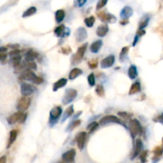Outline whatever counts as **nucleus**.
<instances>
[{
  "mask_svg": "<svg viewBox=\"0 0 163 163\" xmlns=\"http://www.w3.org/2000/svg\"><path fill=\"white\" fill-rule=\"evenodd\" d=\"M18 80L22 81H30L34 84L40 85L44 82L42 78L37 76L31 70H25L19 74Z\"/></svg>",
  "mask_w": 163,
  "mask_h": 163,
  "instance_id": "obj_1",
  "label": "nucleus"
},
{
  "mask_svg": "<svg viewBox=\"0 0 163 163\" xmlns=\"http://www.w3.org/2000/svg\"><path fill=\"white\" fill-rule=\"evenodd\" d=\"M128 129L130 130L131 135L132 138H135L136 136L141 135L142 133V126L141 125L140 122L138 119H133L131 120H130L129 122V126Z\"/></svg>",
  "mask_w": 163,
  "mask_h": 163,
  "instance_id": "obj_2",
  "label": "nucleus"
},
{
  "mask_svg": "<svg viewBox=\"0 0 163 163\" xmlns=\"http://www.w3.org/2000/svg\"><path fill=\"white\" fill-rule=\"evenodd\" d=\"M27 118V114H25L22 111H18V112L10 115L7 118V122L10 125H14L15 123L19 122L20 124H22L25 122Z\"/></svg>",
  "mask_w": 163,
  "mask_h": 163,
  "instance_id": "obj_3",
  "label": "nucleus"
},
{
  "mask_svg": "<svg viewBox=\"0 0 163 163\" xmlns=\"http://www.w3.org/2000/svg\"><path fill=\"white\" fill-rule=\"evenodd\" d=\"M88 44L87 43H85L84 45H82L81 47H80L76 51V53L72 55V65H76V64L81 63V61L84 58V56H85V54L86 52V50H87Z\"/></svg>",
  "mask_w": 163,
  "mask_h": 163,
  "instance_id": "obj_4",
  "label": "nucleus"
},
{
  "mask_svg": "<svg viewBox=\"0 0 163 163\" xmlns=\"http://www.w3.org/2000/svg\"><path fill=\"white\" fill-rule=\"evenodd\" d=\"M62 115V108L60 106L53 107L49 112V125L53 126L58 122V119Z\"/></svg>",
  "mask_w": 163,
  "mask_h": 163,
  "instance_id": "obj_5",
  "label": "nucleus"
},
{
  "mask_svg": "<svg viewBox=\"0 0 163 163\" xmlns=\"http://www.w3.org/2000/svg\"><path fill=\"white\" fill-rule=\"evenodd\" d=\"M110 123H116V124H119V125L123 126L127 129V126L123 123V122L120 119L117 118V117L114 116V115H107V116L103 117L100 121V125L101 126H105Z\"/></svg>",
  "mask_w": 163,
  "mask_h": 163,
  "instance_id": "obj_6",
  "label": "nucleus"
},
{
  "mask_svg": "<svg viewBox=\"0 0 163 163\" xmlns=\"http://www.w3.org/2000/svg\"><path fill=\"white\" fill-rule=\"evenodd\" d=\"M77 96V90L75 89H67L65 92V95L62 97V103L64 105H68L72 102Z\"/></svg>",
  "mask_w": 163,
  "mask_h": 163,
  "instance_id": "obj_7",
  "label": "nucleus"
},
{
  "mask_svg": "<svg viewBox=\"0 0 163 163\" xmlns=\"http://www.w3.org/2000/svg\"><path fill=\"white\" fill-rule=\"evenodd\" d=\"M98 18L104 23H114L116 22V17L110 13H106L105 11H100L97 13Z\"/></svg>",
  "mask_w": 163,
  "mask_h": 163,
  "instance_id": "obj_8",
  "label": "nucleus"
},
{
  "mask_svg": "<svg viewBox=\"0 0 163 163\" xmlns=\"http://www.w3.org/2000/svg\"><path fill=\"white\" fill-rule=\"evenodd\" d=\"M30 104H31V99L30 97H25V96H22V97L18 100L17 104V109L18 111H25L27 110L30 107Z\"/></svg>",
  "mask_w": 163,
  "mask_h": 163,
  "instance_id": "obj_9",
  "label": "nucleus"
},
{
  "mask_svg": "<svg viewBox=\"0 0 163 163\" xmlns=\"http://www.w3.org/2000/svg\"><path fill=\"white\" fill-rule=\"evenodd\" d=\"M37 90V88L35 87H34L33 85L29 84V83H22L21 85V94L22 96H25V97H28V96L31 95L33 94Z\"/></svg>",
  "mask_w": 163,
  "mask_h": 163,
  "instance_id": "obj_10",
  "label": "nucleus"
},
{
  "mask_svg": "<svg viewBox=\"0 0 163 163\" xmlns=\"http://www.w3.org/2000/svg\"><path fill=\"white\" fill-rule=\"evenodd\" d=\"M54 34L58 38H65V37H68L69 35L70 30L68 28L65 27V26L62 24L54 29Z\"/></svg>",
  "mask_w": 163,
  "mask_h": 163,
  "instance_id": "obj_11",
  "label": "nucleus"
},
{
  "mask_svg": "<svg viewBox=\"0 0 163 163\" xmlns=\"http://www.w3.org/2000/svg\"><path fill=\"white\" fill-rule=\"evenodd\" d=\"M142 148H143V143H142V139L137 138L135 141V149H134L133 152L131 155V159L134 160L136 157H138V155L142 152Z\"/></svg>",
  "mask_w": 163,
  "mask_h": 163,
  "instance_id": "obj_12",
  "label": "nucleus"
},
{
  "mask_svg": "<svg viewBox=\"0 0 163 163\" xmlns=\"http://www.w3.org/2000/svg\"><path fill=\"white\" fill-rule=\"evenodd\" d=\"M115 61V55H110L104 58V59L102 60L100 62V66L102 69H107V68H110L114 65Z\"/></svg>",
  "mask_w": 163,
  "mask_h": 163,
  "instance_id": "obj_13",
  "label": "nucleus"
},
{
  "mask_svg": "<svg viewBox=\"0 0 163 163\" xmlns=\"http://www.w3.org/2000/svg\"><path fill=\"white\" fill-rule=\"evenodd\" d=\"M75 157H76V151L74 149H71L69 151L64 153L62 156V158L64 163H69L74 161Z\"/></svg>",
  "mask_w": 163,
  "mask_h": 163,
  "instance_id": "obj_14",
  "label": "nucleus"
},
{
  "mask_svg": "<svg viewBox=\"0 0 163 163\" xmlns=\"http://www.w3.org/2000/svg\"><path fill=\"white\" fill-rule=\"evenodd\" d=\"M75 36H76V42H83L85 40H86V38H88V33L85 28L82 27H80L76 30V33H75Z\"/></svg>",
  "mask_w": 163,
  "mask_h": 163,
  "instance_id": "obj_15",
  "label": "nucleus"
},
{
  "mask_svg": "<svg viewBox=\"0 0 163 163\" xmlns=\"http://www.w3.org/2000/svg\"><path fill=\"white\" fill-rule=\"evenodd\" d=\"M86 137H87V133H86V132L84 131L80 132L76 135V143H77V146H78V149L80 151H82L84 147H85V142H86Z\"/></svg>",
  "mask_w": 163,
  "mask_h": 163,
  "instance_id": "obj_16",
  "label": "nucleus"
},
{
  "mask_svg": "<svg viewBox=\"0 0 163 163\" xmlns=\"http://www.w3.org/2000/svg\"><path fill=\"white\" fill-rule=\"evenodd\" d=\"M39 57V54L37 51H34L33 49H28L27 51H25V60L28 62H34V60L38 58Z\"/></svg>",
  "mask_w": 163,
  "mask_h": 163,
  "instance_id": "obj_17",
  "label": "nucleus"
},
{
  "mask_svg": "<svg viewBox=\"0 0 163 163\" xmlns=\"http://www.w3.org/2000/svg\"><path fill=\"white\" fill-rule=\"evenodd\" d=\"M133 9L130 6H124L120 11V17L122 19H128L133 15Z\"/></svg>",
  "mask_w": 163,
  "mask_h": 163,
  "instance_id": "obj_18",
  "label": "nucleus"
},
{
  "mask_svg": "<svg viewBox=\"0 0 163 163\" xmlns=\"http://www.w3.org/2000/svg\"><path fill=\"white\" fill-rule=\"evenodd\" d=\"M153 153H154V157H153L152 160L154 161V162H157V161H158L159 160L161 159V156H162V147H161V146H156V147L154 149Z\"/></svg>",
  "mask_w": 163,
  "mask_h": 163,
  "instance_id": "obj_19",
  "label": "nucleus"
},
{
  "mask_svg": "<svg viewBox=\"0 0 163 163\" xmlns=\"http://www.w3.org/2000/svg\"><path fill=\"white\" fill-rule=\"evenodd\" d=\"M108 30H109V27H108V25L106 23L102 24V25L99 26L97 27V30H96V34H97L99 37H104L108 34Z\"/></svg>",
  "mask_w": 163,
  "mask_h": 163,
  "instance_id": "obj_20",
  "label": "nucleus"
},
{
  "mask_svg": "<svg viewBox=\"0 0 163 163\" xmlns=\"http://www.w3.org/2000/svg\"><path fill=\"white\" fill-rule=\"evenodd\" d=\"M67 83H68V80L66 79H65V78L60 79L59 80H57V82H55V83H53V90L54 91V92H56V91H57L59 89H61V88L64 87L65 86H66Z\"/></svg>",
  "mask_w": 163,
  "mask_h": 163,
  "instance_id": "obj_21",
  "label": "nucleus"
},
{
  "mask_svg": "<svg viewBox=\"0 0 163 163\" xmlns=\"http://www.w3.org/2000/svg\"><path fill=\"white\" fill-rule=\"evenodd\" d=\"M18 137V130L17 129H12L11 132H10V137H9V141L8 143H7V146L6 148H10L11 146H12L15 142L16 141Z\"/></svg>",
  "mask_w": 163,
  "mask_h": 163,
  "instance_id": "obj_22",
  "label": "nucleus"
},
{
  "mask_svg": "<svg viewBox=\"0 0 163 163\" xmlns=\"http://www.w3.org/2000/svg\"><path fill=\"white\" fill-rule=\"evenodd\" d=\"M102 45H103V42L101 40H97L92 42L91 46H90V51L93 54L98 53L100 51V48H101Z\"/></svg>",
  "mask_w": 163,
  "mask_h": 163,
  "instance_id": "obj_23",
  "label": "nucleus"
},
{
  "mask_svg": "<svg viewBox=\"0 0 163 163\" xmlns=\"http://www.w3.org/2000/svg\"><path fill=\"white\" fill-rule=\"evenodd\" d=\"M127 74H128V76H129L130 79H132V80L137 78V76H138V70H137V67H136L135 65H131L129 66Z\"/></svg>",
  "mask_w": 163,
  "mask_h": 163,
  "instance_id": "obj_24",
  "label": "nucleus"
},
{
  "mask_svg": "<svg viewBox=\"0 0 163 163\" xmlns=\"http://www.w3.org/2000/svg\"><path fill=\"white\" fill-rule=\"evenodd\" d=\"M82 73L83 70H81V69H80V68H73V69L70 71L69 74H68V79H69L70 80H74L77 77L80 76Z\"/></svg>",
  "mask_w": 163,
  "mask_h": 163,
  "instance_id": "obj_25",
  "label": "nucleus"
},
{
  "mask_svg": "<svg viewBox=\"0 0 163 163\" xmlns=\"http://www.w3.org/2000/svg\"><path fill=\"white\" fill-rule=\"evenodd\" d=\"M140 90H141V84H140L139 82H135L131 85V87L130 88L129 94L133 95V94H135L140 92Z\"/></svg>",
  "mask_w": 163,
  "mask_h": 163,
  "instance_id": "obj_26",
  "label": "nucleus"
},
{
  "mask_svg": "<svg viewBox=\"0 0 163 163\" xmlns=\"http://www.w3.org/2000/svg\"><path fill=\"white\" fill-rule=\"evenodd\" d=\"M11 64H12V66H14V68H15V69H17V68L21 65L22 62V56L19 55L11 57Z\"/></svg>",
  "mask_w": 163,
  "mask_h": 163,
  "instance_id": "obj_27",
  "label": "nucleus"
},
{
  "mask_svg": "<svg viewBox=\"0 0 163 163\" xmlns=\"http://www.w3.org/2000/svg\"><path fill=\"white\" fill-rule=\"evenodd\" d=\"M74 114V109H73V106H70L69 107L66 109L65 110V112L63 114V117H62V122L66 121V119L70 118L72 115Z\"/></svg>",
  "mask_w": 163,
  "mask_h": 163,
  "instance_id": "obj_28",
  "label": "nucleus"
},
{
  "mask_svg": "<svg viewBox=\"0 0 163 163\" xmlns=\"http://www.w3.org/2000/svg\"><path fill=\"white\" fill-rule=\"evenodd\" d=\"M65 17V11L64 10H57L55 12V19L57 23H61Z\"/></svg>",
  "mask_w": 163,
  "mask_h": 163,
  "instance_id": "obj_29",
  "label": "nucleus"
},
{
  "mask_svg": "<svg viewBox=\"0 0 163 163\" xmlns=\"http://www.w3.org/2000/svg\"><path fill=\"white\" fill-rule=\"evenodd\" d=\"M81 121L80 120V119H74V121H72V122L70 123L69 125L68 126V127H67V129H66L65 131L66 132H71L72 131L73 129H76V127H78L79 126L81 125Z\"/></svg>",
  "mask_w": 163,
  "mask_h": 163,
  "instance_id": "obj_30",
  "label": "nucleus"
},
{
  "mask_svg": "<svg viewBox=\"0 0 163 163\" xmlns=\"http://www.w3.org/2000/svg\"><path fill=\"white\" fill-rule=\"evenodd\" d=\"M149 22H150V17L148 15L143 16L140 20L139 23H138V29H144L145 27L148 26Z\"/></svg>",
  "mask_w": 163,
  "mask_h": 163,
  "instance_id": "obj_31",
  "label": "nucleus"
},
{
  "mask_svg": "<svg viewBox=\"0 0 163 163\" xmlns=\"http://www.w3.org/2000/svg\"><path fill=\"white\" fill-rule=\"evenodd\" d=\"M37 8L35 6H30V8H28L26 11H25L22 14V18H27L30 17L32 15H34V14H36Z\"/></svg>",
  "mask_w": 163,
  "mask_h": 163,
  "instance_id": "obj_32",
  "label": "nucleus"
},
{
  "mask_svg": "<svg viewBox=\"0 0 163 163\" xmlns=\"http://www.w3.org/2000/svg\"><path fill=\"white\" fill-rule=\"evenodd\" d=\"M129 47H123V48H122L120 54H119V61H120L121 62H124L127 54L129 52Z\"/></svg>",
  "mask_w": 163,
  "mask_h": 163,
  "instance_id": "obj_33",
  "label": "nucleus"
},
{
  "mask_svg": "<svg viewBox=\"0 0 163 163\" xmlns=\"http://www.w3.org/2000/svg\"><path fill=\"white\" fill-rule=\"evenodd\" d=\"M95 93L99 97H105V90H104V87L102 85L99 84L95 87Z\"/></svg>",
  "mask_w": 163,
  "mask_h": 163,
  "instance_id": "obj_34",
  "label": "nucleus"
},
{
  "mask_svg": "<svg viewBox=\"0 0 163 163\" xmlns=\"http://www.w3.org/2000/svg\"><path fill=\"white\" fill-rule=\"evenodd\" d=\"M95 19L94 16H90V17H88L86 19H85V25L87 26L88 27H92L95 23Z\"/></svg>",
  "mask_w": 163,
  "mask_h": 163,
  "instance_id": "obj_35",
  "label": "nucleus"
},
{
  "mask_svg": "<svg viewBox=\"0 0 163 163\" xmlns=\"http://www.w3.org/2000/svg\"><path fill=\"white\" fill-rule=\"evenodd\" d=\"M98 126H99V123L96 122H92L88 126L87 129L88 130L89 133H92L94 131H95V129H97Z\"/></svg>",
  "mask_w": 163,
  "mask_h": 163,
  "instance_id": "obj_36",
  "label": "nucleus"
},
{
  "mask_svg": "<svg viewBox=\"0 0 163 163\" xmlns=\"http://www.w3.org/2000/svg\"><path fill=\"white\" fill-rule=\"evenodd\" d=\"M118 115H119L123 120H131L132 119V115L131 114H129V113L120 112V111H119V112H118Z\"/></svg>",
  "mask_w": 163,
  "mask_h": 163,
  "instance_id": "obj_37",
  "label": "nucleus"
},
{
  "mask_svg": "<svg viewBox=\"0 0 163 163\" xmlns=\"http://www.w3.org/2000/svg\"><path fill=\"white\" fill-rule=\"evenodd\" d=\"M98 59L97 58H92V59L89 60L88 62V65L89 68L91 69H95L97 68L98 66Z\"/></svg>",
  "mask_w": 163,
  "mask_h": 163,
  "instance_id": "obj_38",
  "label": "nucleus"
},
{
  "mask_svg": "<svg viewBox=\"0 0 163 163\" xmlns=\"http://www.w3.org/2000/svg\"><path fill=\"white\" fill-rule=\"evenodd\" d=\"M148 151H142L139 155V158L140 161L142 163H146L147 161V156H148Z\"/></svg>",
  "mask_w": 163,
  "mask_h": 163,
  "instance_id": "obj_39",
  "label": "nucleus"
},
{
  "mask_svg": "<svg viewBox=\"0 0 163 163\" xmlns=\"http://www.w3.org/2000/svg\"><path fill=\"white\" fill-rule=\"evenodd\" d=\"M88 83L90 87H94L95 84V75L93 73H91L88 76Z\"/></svg>",
  "mask_w": 163,
  "mask_h": 163,
  "instance_id": "obj_40",
  "label": "nucleus"
},
{
  "mask_svg": "<svg viewBox=\"0 0 163 163\" xmlns=\"http://www.w3.org/2000/svg\"><path fill=\"white\" fill-rule=\"evenodd\" d=\"M108 0H98L97 4H96V10H100L103 7L106 6L107 3H108Z\"/></svg>",
  "mask_w": 163,
  "mask_h": 163,
  "instance_id": "obj_41",
  "label": "nucleus"
},
{
  "mask_svg": "<svg viewBox=\"0 0 163 163\" xmlns=\"http://www.w3.org/2000/svg\"><path fill=\"white\" fill-rule=\"evenodd\" d=\"M60 52L64 55H69L70 53H72V49L68 46H66V47H62L60 49Z\"/></svg>",
  "mask_w": 163,
  "mask_h": 163,
  "instance_id": "obj_42",
  "label": "nucleus"
},
{
  "mask_svg": "<svg viewBox=\"0 0 163 163\" xmlns=\"http://www.w3.org/2000/svg\"><path fill=\"white\" fill-rule=\"evenodd\" d=\"M87 2V0H74V6L76 7H82Z\"/></svg>",
  "mask_w": 163,
  "mask_h": 163,
  "instance_id": "obj_43",
  "label": "nucleus"
},
{
  "mask_svg": "<svg viewBox=\"0 0 163 163\" xmlns=\"http://www.w3.org/2000/svg\"><path fill=\"white\" fill-rule=\"evenodd\" d=\"M0 62L2 65H4L7 62V54L6 53H0Z\"/></svg>",
  "mask_w": 163,
  "mask_h": 163,
  "instance_id": "obj_44",
  "label": "nucleus"
},
{
  "mask_svg": "<svg viewBox=\"0 0 163 163\" xmlns=\"http://www.w3.org/2000/svg\"><path fill=\"white\" fill-rule=\"evenodd\" d=\"M21 53V51L19 49H14V50H11L10 52H9V55L11 57H13V56H16V55H19Z\"/></svg>",
  "mask_w": 163,
  "mask_h": 163,
  "instance_id": "obj_45",
  "label": "nucleus"
},
{
  "mask_svg": "<svg viewBox=\"0 0 163 163\" xmlns=\"http://www.w3.org/2000/svg\"><path fill=\"white\" fill-rule=\"evenodd\" d=\"M153 121L155 122H160L163 124V113H161V115L155 117L154 119H153Z\"/></svg>",
  "mask_w": 163,
  "mask_h": 163,
  "instance_id": "obj_46",
  "label": "nucleus"
},
{
  "mask_svg": "<svg viewBox=\"0 0 163 163\" xmlns=\"http://www.w3.org/2000/svg\"><path fill=\"white\" fill-rule=\"evenodd\" d=\"M145 34H146V32H145V30H143V29H138V30H137V32H136V35H138V36L139 37L144 35Z\"/></svg>",
  "mask_w": 163,
  "mask_h": 163,
  "instance_id": "obj_47",
  "label": "nucleus"
},
{
  "mask_svg": "<svg viewBox=\"0 0 163 163\" xmlns=\"http://www.w3.org/2000/svg\"><path fill=\"white\" fill-rule=\"evenodd\" d=\"M7 48H11V50H14V49H19L20 46L18 44H9L7 46H6Z\"/></svg>",
  "mask_w": 163,
  "mask_h": 163,
  "instance_id": "obj_48",
  "label": "nucleus"
},
{
  "mask_svg": "<svg viewBox=\"0 0 163 163\" xmlns=\"http://www.w3.org/2000/svg\"><path fill=\"white\" fill-rule=\"evenodd\" d=\"M129 23H130V22H129V20H128V19H122V20H121V21L119 22V23H120L122 26L127 25V24Z\"/></svg>",
  "mask_w": 163,
  "mask_h": 163,
  "instance_id": "obj_49",
  "label": "nucleus"
},
{
  "mask_svg": "<svg viewBox=\"0 0 163 163\" xmlns=\"http://www.w3.org/2000/svg\"><path fill=\"white\" fill-rule=\"evenodd\" d=\"M140 37L138 36V35H135V39H134L133 41V43H132V46L133 47H135L136 44H137V42H138V38H139Z\"/></svg>",
  "mask_w": 163,
  "mask_h": 163,
  "instance_id": "obj_50",
  "label": "nucleus"
},
{
  "mask_svg": "<svg viewBox=\"0 0 163 163\" xmlns=\"http://www.w3.org/2000/svg\"><path fill=\"white\" fill-rule=\"evenodd\" d=\"M7 47H0V53H6Z\"/></svg>",
  "mask_w": 163,
  "mask_h": 163,
  "instance_id": "obj_51",
  "label": "nucleus"
},
{
  "mask_svg": "<svg viewBox=\"0 0 163 163\" xmlns=\"http://www.w3.org/2000/svg\"><path fill=\"white\" fill-rule=\"evenodd\" d=\"M0 163H6V156H2L0 158Z\"/></svg>",
  "mask_w": 163,
  "mask_h": 163,
  "instance_id": "obj_52",
  "label": "nucleus"
},
{
  "mask_svg": "<svg viewBox=\"0 0 163 163\" xmlns=\"http://www.w3.org/2000/svg\"><path fill=\"white\" fill-rule=\"evenodd\" d=\"M57 163H64V161H59V162H57Z\"/></svg>",
  "mask_w": 163,
  "mask_h": 163,
  "instance_id": "obj_53",
  "label": "nucleus"
},
{
  "mask_svg": "<svg viewBox=\"0 0 163 163\" xmlns=\"http://www.w3.org/2000/svg\"><path fill=\"white\" fill-rule=\"evenodd\" d=\"M161 147H162V149H163V138H162V146H161Z\"/></svg>",
  "mask_w": 163,
  "mask_h": 163,
  "instance_id": "obj_54",
  "label": "nucleus"
},
{
  "mask_svg": "<svg viewBox=\"0 0 163 163\" xmlns=\"http://www.w3.org/2000/svg\"><path fill=\"white\" fill-rule=\"evenodd\" d=\"M69 163H74V161H72V162H69Z\"/></svg>",
  "mask_w": 163,
  "mask_h": 163,
  "instance_id": "obj_55",
  "label": "nucleus"
}]
</instances>
